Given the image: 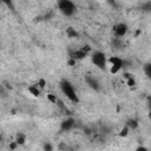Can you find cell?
Listing matches in <instances>:
<instances>
[{
  "mask_svg": "<svg viewBox=\"0 0 151 151\" xmlns=\"http://www.w3.org/2000/svg\"><path fill=\"white\" fill-rule=\"evenodd\" d=\"M144 72H145V74H146L147 78L151 77V64L150 63H147V64L144 65Z\"/></svg>",
  "mask_w": 151,
  "mask_h": 151,
  "instance_id": "10",
  "label": "cell"
},
{
  "mask_svg": "<svg viewBox=\"0 0 151 151\" xmlns=\"http://www.w3.org/2000/svg\"><path fill=\"white\" fill-rule=\"evenodd\" d=\"M58 8H59V11H60L64 15H66V17L73 15V14L76 13V9H77L74 2H72V1H70V0H60V1L58 2Z\"/></svg>",
  "mask_w": 151,
  "mask_h": 151,
  "instance_id": "2",
  "label": "cell"
},
{
  "mask_svg": "<svg viewBox=\"0 0 151 151\" xmlns=\"http://www.w3.org/2000/svg\"><path fill=\"white\" fill-rule=\"evenodd\" d=\"M91 60L92 63L100 70H104L106 67V64H107V60H106V55L105 53L100 52V51H96L92 53L91 55Z\"/></svg>",
  "mask_w": 151,
  "mask_h": 151,
  "instance_id": "3",
  "label": "cell"
},
{
  "mask_svg": "<svg viewBox=\"0 0 151 151\" xmlns=\"http://www.w3.org/2000/svg\"><path fill=\"white\" fill-rule=\"evenodd\" d=\"M136 151H149V150L146 147H144V146H139V147H137Z\"/></svg>",
  "mask_w": 151,
  "mask_h": 151,
  "instance_id": "14",
  "label": "cell"
},
{
  "mask_svg": "<svg viewBox=\"0 0 151 151\" xmlns=\"http://www.w3.org/2000/svg\"><path fill=\"white\" fill-rule=\"evenodd\" d=\"M44 150H45V151H52L53 147H52V145H51L50 143H45V145H44Z\"/></svg>",
  "mask_w": 151,
  "mask_h": 151,
  "instance_id": "12",
  "label": "cell"
},
{
  "mask_svg": "<svg viewBox=\"0 0 151 151\" xmlns=\"http://www.w3.org/2000/svg\"><path fill=\"white\" fill-rule=\"evenodd\" d=\"M0 142H2V136L0 134Z\"/></svg>",
  "mask_w": 151,
  "mask_h": 151,
  "instance_id": "16",
  "label": "cell"
},
{
  "mask_svg": "<svg viewBox=\"0 0 151 151\" xmlns=\"http://www.w3.org/2000/svg\"><path fill=\"white\" fill-rule=\"evenodd\" d=\"M71 55H72V58H73V59H83V58H85L86 52H85L84 50H78V51L73 52Z\"/></svg>",
  "mask_w": 151,
  "mask_h": 151,
  "instance_id": "8",
  "label": "cell"
},
{
  "mask_svg": "<svg viewBox=\"0 0 151 151\" xmlns=\"http://www.w3.org/2000/svg\"><path fill=\"white\" fill-rule=\"evenodd\" d=\"M17 143H18V144H22V143H24V136H21V134H18V138H17Z\"/></svg>",
  "mask_w": 151,
  "mask_h": 151,
  "instance_id": "13",
  "label": "cell"
},
{
  "mask_svg": "<svg viewBox=\"0 0 151 151\" xmlns=\"http://www.w3.org/2000/svg\"><path fill=\"white\" fill-rule=\"evenodd\" d=\"M85 81H86V84H87L92 90H94V91H98V90L100 88V85H99L98 80H97L96 78L91 77V76H86V77H85Z\"/></svg>",
  "mask_w": 151,
  "mask_h": 151,
  "instance_id": "5",
  "label": "cell"
},
{
  "mask_svg": "<svg viewBox=\"0 0 151 151\" xmlns=\"http://www.w3.org/2000/svg\"><path fill=\"white\" fill-rule=\"evenodd\" d=\"M60 90L72 103H78L79 101V98H78L72 84L68 80H61L60 81Z\"/></svg>",
  "mask_w": 151,
  "mask_h": 151,
  "instance_id": "1",
  "label": "cell"
},
{
  "mask_svg": "<svg viewBox=\"0 0 151 151\" xmlns=\"http://www.w3.org/2000/svg\"><path fill=\"white\" fill-rule=\"evenodd\" d=\"M2 92H4V88H2V86H1V85H0V94H1V93H2Z\"/></svg>",
  "mask_w": 151,
  "mask_h": 151,
  "instance_id": "15",
  "label": "cell"
},
{
  "mask_svg": "<svg viewBox=\"0 0 151 151\" xmlns=\"http://www.w3.org/2000/svg\"><path fill=\"white\" fill-rule=\"evenodd\" d=\"M113 29H114V33H116L117 37H124L126 34V32H127V26L125 24L120 22V24L116 25L113 27Z\"/></svg>",
  "mask_w": 151,
  "mask_h": 151,
  "instance_id": "6",
  "label": "cell"
},
{
  "mask_svg": "<svg viewBox=\"0 0 151 151\" xmlns=\"http://www.w3.org/2000/svg\"><path fill=\"white\" fill-rule=\"evenodd\" d=\"M109 61L111 64V73H117L124 65V61L118 57H112V58H110Z\"/></svg>",
  "mask_w": 151,
  "mask_h": 151,
  "instance_id": "4",
  "label": "cell"
},
{
  "mask_svg": "<svg viewBox=\"0 0 151 151\" xmlns=\"http://www.w3.org/2000/svg\"><path fill=\"white\" fill-rule=\"evenodd\" d=\"M29 92L33 94V96H39V93H40V91L38 90V87H29Z\"/></svg>",
  "mask_w": 151,
  "mask_h": 151,
  "instance_id": "11",
  "label": "cell"
},
{
  "mask_svg": "<svg viewBox=\"0 0 151 151\" xmlns=\"http://www.w3.org/2000/svg\"><path fill=\"white\" fill-rule=\"evenodd\" d=\"M126 126H127V129H136L138 126V123L134 119H129L126 123Z\"/></svg>",
  "mask_w": 151,
  "mask_h": 151,
  "instance_id": "9",
  "label": "cell"
},
{
  "mask_svg": "<svg viewBox=\"0 0 151 151\" xmlns=\"http://www.w3.org/2000/svg\"><path fill=\"white\" fill-rule=\"evenodd\" d=\"M74 124H76L74 119L67 118V119H65V120L61 123V130H63V131H70L71 129H73Z\"/></svg>",
  "mask_w": 151,
  "mask_h": 151,
  "instance_id": "7",
  "label": "cell"
}]
</instances>
